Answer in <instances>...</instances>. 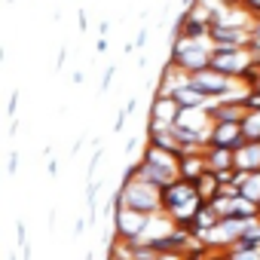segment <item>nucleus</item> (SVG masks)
I'll use <instances>...</instances> for the list:
<instances>
[{
  "label": "nucleus",
  "instance_id": "1",
  "mask_svg": "<svg viewBox=\"0 0 260 260\" xmlns=\"http://www.w3.org/2000/svg\"><path fill=\"white\" fill-rule=\"evenodd\" d=\"M248 64H251V55H248L245 49H214L211 58H208V68L217 71V74H223V77L239 74V71H245Z\"/></svg>",
  "mask_w": 260,
  "mask_h": 260
},
{
  "label": "nucleus",
  "instance_id": "2",
  "mask_svg": "<svg viewBox=\"0 0 260 260\" xmlns=\"http://www.w3.org/2000/svg\"><path fill=\"white\" fill-rule=\"evenodd\" d=\"M190 89H196L199 95H223L226 92V77L211 71V68H202V71L190 74Z\"/></svg>",
  "mask_w": 260,
  "mask_h": 260
},
{
  "label": "nucleus",
  "instance_id": "3",
  "mask_svg": "<svg viewBox=\"0 0 260 260\" xmlns=\"http://www.w3.org/2000/svg\"><path fill=\"white\" fill-rule=\"evenodd\" d=\"M141 226H144V214L128 211V208H116V230L122 236H135Z\"/></svg>",
  "mask_w": 260,
  "mask_h": 260
},
{
  "label": "nucleus",
  "instance_id": "4",
  "mask_svg": "<svg viewBox=\"0 0 260 260\" xmlns=\"http://www.w3.org/2000/svg\"><path fill=\"white\" fill-rule=\"evenodd\" d=\"M239 135H242V125H239V122H220V125L214 128V141L223 144V147H233V144L239 141Z\"/></svg>",
  "mask_w": 260,
  "mask_h": 260
},
{
  "label": "nucleus",
  "instance_id": "5",
  "mask_svg": "<svg viewBox=\"0 0 260 260\" xmlns=\"http://www.w3.org/2000/svg\"><path fill=\"white\" fill-rule=\"evenodd\" d=\"M7 113H10V119H16V116H19V92H13V95H10V101H7Z\"/></svg>",
  "mask_w": 260,
  "mask_h": 260
},
{
  "label": "nucleus",
  "instance_id": "6",
  "mask_svg": "<svg viewBox=\"0 0 260 260\" xmlns=\"http://www.w3.org/2000/svg\"><path fill=\"white\" fill-rule=\"evenodd\" d=\"M16 242H19V248H25V245H28V230H25V220H19V223H16Z\"/></svg>",
  "mask_w": 260,
  "mask_h": 260
},
{
  "label": "nucleus",
  "instance_id": "7",
  "mask_svg": "<svg viewBox=\"0 0 260 260\" xmlns=\"http://www.w3.org/2000/svg\"><path fill=\"white\" fill-rule=\"evenodd\" d=\"M239 4H242L254 19H260V0H239Z\"/></svg>",
  "mask_w": 260,
  "mask_h": 260
},
{
  "label": "nucleus",
  "instance_id": "8",
  "mask_svg": "<svg viewBox=\"0 0 260 260\" xmlns=\"http://www.w3.org/2000/svg\"><path fill=\"white\" fill-rule=\"evenodd\" d=\"M113 74H116V68L110 64V68L104 71V77H101V89H98V92H107V89H110V80H113Z\"/></svg>",
  "mask_w": 260,
  "mask_h": 260
},
{
  "label": "nucleus",
  "instance_id": "9",
  "mask_svg": "<svg viewBox=\"0 0 260 260\" xmlns=\"http://www.w3.org/2000/svg\"><path fill=\"white\" fill-rule=\"evenodd\" d=\"M7 172H10V175L19 172V150H13V153L7 156Z\"/></svg>",
  "mask_w": 260,
  "mask_h": 260
},
{
  "label": "nucleus",
  "instance_id": "10",
  "mask_svg": "<svg viewBox=\"0 0 260 260\" xmlns=\"http://www.w3.org/2000/svg\"><path fill=\"white\" fill-rule=\"evenodd\" d=\"M147 34H150V31H147V28H141V31H138V37H135V43H132V49H141V46H147Z\"/></svg>",
  "mask_w": 260,
  "mask_h": 260
},
{
  "label": "nucleus",
  "instance_id": "11",
  "mask_svg": "<svg viewBox=\"0 0 260 260\" xmlns=\"http://www.w3.org/2000/svg\"><path fill=\"white\" fill-rule=\"evenodd\" d=\"M64 61H68V49L61 46V49H58V55H55V71H61V68H64Z\"/></svg>",
  "mask_w": 260,
  "mask_h": 260
},
{
  "label": "nucleus",
  "instance_id": "12",
  "mask_svg": "<svg viewBox=\"0 0 260 260\" xmlns=\"http://www.w3.org/2000/svg\"><path fill=\"white\" fill-rule=\"evenodd\" d=\"M77 16H80V19H77V25H80V31H86V28H89V19H86V10H80Z\"/></svg>",
  "mask_w": 260,
  "mask_h": 260
},
{
  "label": "nucleus",
  "instance_id": "13",
  "mask_svg": "<svg viewBox=\"0 0 260 260\" xmlns=\"http://www.w3.org/2000/svg\"><path fill=\"white\" fill-rule=\"evenodd\" d=\"M46 172H49V175H58V162H55V159H49V166H46Z\"/></svg>",
  "mask_w": 260,
  "mask_h": 260
},
{
  "label": "nucleus",
  "instance_id": "14",
  "mask_svg": "<svg viewBox=\"0 0 260 260\" xmlns=\"http://www.w3.org/2000/svg\"><path fill=\"white\" fill-rule=\"evenodd\" d=\"M83 230H86V220H83V217H80V220H77V223H74V233H77V236H80V233H83Z\"/></svg>",
  "mask_w": 260,
  "mask_h": 260
},
{
  "label": "nucleus",
  "instance_id": "15",
  "mask_svg": "<svg viewBox=\"0 0 260 260\" xmlns=\"http://www.w3.org/2000/svg\"><path fill=\"white\" fill-rule=\"evenodd\" d=\"M7 260H19V254H16V251H10V254H7Z\"/></svg>",
  "mask_w": 260,
  "mask_h": 260
}]
</instances>
